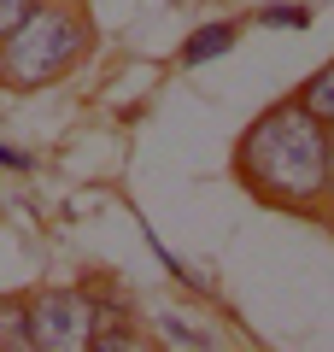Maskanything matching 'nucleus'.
Returning <instances> with one entry per match:
<instances>
[{
    "mask_svg": "<svg viewBox=\"0 0 334 352\" xmlns=\"http://www.w3.org/2000/svg\"><path fill=\"white\" fill-rule=\"evenodd\" d=\"M235 36H241V24H229V18H223V24H199L194 36L182 41V65H205V59H217V53H229Z\"/></svg>",
    "mask_w": 334,
    "mask_h": 352,
    "instance_id": "20e7f679",
    "label": "nucleus"
},
{
    "mask_svg": "<svg viewBox=\"0 0 334 352\" xmlns=\"http://www.w3.org/2000/svg\"><path fill=\"white\" fill-rule=\"evenodd\" d=\"M0 164H6V170H30V153H18V147H0Z\"/></svg>",
    "mask_w": 334,
    "mask_h": 352,
    "instance_id": "9b49d317",
    "label": "nucleus"
},
{
    "mask_svg": "<svg viewBox=\"0 0 334 352\" xmlns=\"http://www.w3.org/2000/svg\"><path fill=\"white\" fill-rule=\"evenodd\" d=\"M30 346V323H24V300H0V352Z\"/></svg>",
    "mask_w": 334,
    "mask_h": 352,
    "instance_id": "423d86ee",
    "label": "nucleus"
},
{
    "mask_svg": "<svg viewBox=\"0 0 334 352\" xmlns=\"http://www.w3.org/2000/svg\"><path fill=\"white\" fill-rule=\"evenodd\" d=\"M322 194L334 200V129H329V141H322Z\"/></svg>",
    "mask_w": 334,
    "mask_h": 352,
    "instance_id": "9d476101",
    "label": "nucleus"
},
{
    "mask_svg": "<svg viewBox=\"0 0 334 352\" xmlns=\"http://www.w3.org/2000/svg\"><path fill=\"white\" fill-rule=\"evenodd\" d=\"M258 24H270V30H305L311 12H305V6H264Z\"/></svg>",
    "mask_w": 334,
    "mask_h": 352,
    "instance_id": "6e6552de",
    "label": "nucleus"
},
{
    "mask_svg": "<svg viewBox=\"0 0 334 352\" xmlns=\"http://www.w3.org/2000/svg\"><path fill=\"white\" fill-rule=\"evenodd\" d=\"M88 53V18L76 0H41L0 36V82L47 88L71 76Z\"/></svg>",
    "mask_w": 334,
    "mask_h": 352,
    "instance_id": "f03ea898",
    "label": "nucleus"
},
{
    "mask_svg": "<svg viewBox=\"0 0 334 352\" xmlns=\"http://www.w3.org/2000/svg\"><path fill=\"white\" fill-rule=\"evenodd\" d=\"M159 335L170 340V346H211V329H194L182 311H164L159 317Z\"/></svg>",
    "mask_w": 334,
    "mask_h": 352,
    "instance_id": "0eeeda50",
    "label": "nucleus"
},
{
    "mask_svg": "<svg viewBox=\"0 0 334 352\" xmlns=\"http://www.w3.org/2000/svg\"><path fill=\"white\" fill-rule=\"evenodd\" d=\"M322 212H329V217H334V200H329V206H322Z\"/></svg>",
    "mask_w": 334,
    "mask_h": 352,
    "instance_id": "f8f14e48",
    "label": "nucleus"
},
{
    "mask_svg": "<svg viewBox=\"0 0 334 352\" xmlns=\"http://www.w3.org/2000/svg\"><path fill=\"white\" fill-rule=\"evenodd\" d=\"M322 141H329V129L287 94V100L264 106L247 124V135L235 147V176L276 212H322L329 206V194H322Z\"/></svg>",
    "mask_w": 334,
    "mask_h": 352,
    "instance_id": "f257e3e1",
    "label": "nucleus"
},
{
    "mask_svg": "<svg viewBox=\"0 0 334 352\" xmlns=\"http://www.w3.org/2000/svg\"><path fill=\"white\" fill-rule=\"evenodd\" d=\"M30 6H41V0H0V36H6V30H12Z\"/></svg>",
    "mask_w": 334,
    "mask_h": 352,
    "instance_id": "1a4fd4ad",
    "label": "nucleus"
},
{
    "mask_svg": "<svg viewBox=\"0 0 334 352\" xmlns=\"http://www.w3.org/2000/svg\"><path fill=\"white\" fill-rule=\"evenodd\" d=\"M24 323H30V346L36 352H88L100 311H94L88 288H41L24 300Z\"/></svg>",
    "mask_w": 334,
    "mask_h": 352,
    "instance_id": "7ed1b4c3",
    "label": "nucleus"
},
{
    "mask_svg": "<svg viewBox=\"0 0 334 352\" xmlns=\"http://www.w3.org/2000/svg\"><path fill=\"white\" fill-rule=\"evenodd\" d=\"M299 106H305L311 118H317L322 129H334V59L322 65V71H311V82H299V94H293Z\"/></svg>",
    "mask_w": 334,
    "mask_h": 352,
    "instance_id": "39448f33",
    "label": "nucleus"
}]
</instances>
